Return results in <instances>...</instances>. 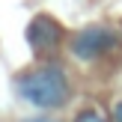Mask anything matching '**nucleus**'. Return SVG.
<instances>
[{
	"label": "nucleus",
	"mask_w": 122,
	"mask_h": 122,
	"mask_svg": "<svg viewBox=\"0 0 122 122\" xmlns=\"http://www.w3.org/2000/svg\"><path fill=\"white\" fill-rule=\"evenodd\" d=\"M116 48V33L107 27H86L71 39V57L89 63V60H98L101 54L113 51Z\"/></svg>",
	"instance_id": "obj_2"
},
{
	"label": "nucleus",
	"mask_w": 122,
	"mask_h": 122,
	"mask_svg": "<svg viewBox=\"0 0 122 122\" xmlns=\"http://www.w3.org/2000/svg\"><path fill=\"white\" fill-rule=\"evenodd\" d=\"M113 122H122V98L113 104Z\"/></svg>",
	"instance_id": "obj_5"
},
{
	"label": "nucleus",
	"mask_w": 122,
	"mask_h": 122,
	"mask_svg": "<svg viewBox=\"0 0 122 122\" xmlns=\"http://www.w3.org/2000/svg\"><path fill=\"white\" fill-rule=\"evenodd\" d=\"M75 122H104V116H101L98 110H81L75 116Z\"/></svg>",
	"instance_id": "obj_4"
},
{
	"label": "nucleus",
	"mask_w": 122,
	"mask_h": 122,
	"mask_svg": "<svg viewBox=\"0 0 122 122\" xmlns=\"http://www.w3.org/2000/svg\"><path fill=\"white\" fill-rule=\"evenodd\" d=\"M63 39V27L48 15H36L27 27V42L33 51H54Z\"/></svg>",
	"instance_id": "obj_3"
},
{
	"label": "nucleus",
	"mask_w": 122,
	"mask_h": 122,
	"mask_svg": "<svg viewBox=\"0 0 122 122\" xmlns=\"http://www.w3.org/2000/svg\"><path fill=\"white\" fill-rule=\"evenodd\" d=\"M24 122H57V119H51V116H33V119H24Z\"/></svg>",
	"instance_id": "obj_6"
},
{
	"label": "nucleus",
	"mask_w": 122,
	"mask_h": 122,
	"mask_svg": "<svg viewBox=\"0 0 122 122\" xmlns=\"http://www.w3.org/2000/svg\"><path fill=\"white\" fill-rule=\"evenodd\" d=\"M18 95L24 101H30L33 107L57 110V107H63L69 101L71 83H69V75L63 71V66L48 63V66H39V69L27 71L18 81Z\"/></svg>",
	"instance_id": "obj_1"
}]
</instances>
